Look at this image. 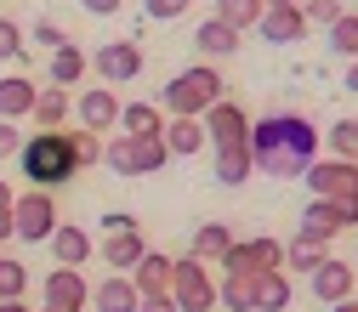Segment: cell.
Masks as SVG:
<instances>
[{
	"instance_id": "obj_1",
	"label": "cell",
	"mask_w": 358,
	"mask_h": 312,
	"mask_svg": "<svg viewBox=\"0 0 358 312\" xmlns=\"http://www.w3.org/2000/svg\"><path fill=\"white\" fill-rule=\"evenodd\" d=\"M319 125L307 114H267L250 119V159L262 176H285V182H301V170L319 159Z\"/></svg>"
},
{
	"instance_id": "obj_2",
	"label": "cell",
	"mask_w": 358,
	"mask_h": 312,
	"mask_svg": "<svg viewBox=\"0 0 358 312\" xmlns=\"http://www.w3.org/2000/svg\"><path fill=\"white\" fill-rule=\"evenodd\" d=\"M17 170L29 176L40 193H52V188L74 182V176H80V159H74L69 131H34V137H23V148H17Z\"/></svg>"
},
{
	"instance_id": "obj_3",
	"label": "cell",
	"mask_w": 358,
	"mask_h": 312,
	"mask_svg": "<svg viewBox=\"0 0 358 312\" xmlns=\"http://www.w3.org/2000/svg\"><path fill=\"white\" fill-rule=\"evenodd\" d=\"M222 97H228V80H222L210 63H194V68H182V74L165 85L159 114H171V119H199V114L216 108Z\"/></svg>"
},
{
	"instance_id": "obj_4",
	"label": "cell",
	"mask_w": 358,
	"mask_h": 312,
	"mask_svg": "<svg viewBox=\"0 0 358 312\" xmlns=\"http://www.w3.org/2000/svg\"><path fill=\"white\" fill-rule=\"evenodd\" d=\"M171 306L176 312H210L216 306V278L205 261H194V255L171 261Z\"/></svg>"
},
{
	"instance_id": "obj_5",
	"label": "cell",
	"mask_w": 358,
	"mask_h": 312,
	"mask_svg": "<svg viewBox=\"0 0 358 312\" xmlns=\"http://www.w3.org/2000/svg\"><path fill=\"white\" fill-rule=\"evenodd\" d=\"M347 228H358V199H313V205L301 210L296 239H307V244H330V239L347 233Z\"/></svg>"
},
{
	"instance_id": "obj_6",
	"label": "cell",
	"mask_w": 358,
	"mask_h": 312,
	"mask_svg": "<svg viewBox=\"0 0 358 312\" xmlns=\"http://www.w3.org/2000/svg\"><path fill=\"white\" fill-rule=\"evenodd\" d=\"M12 221H17V239L23 244H46L57 233V199L40 193V188H29V193L12 199Z\"/></svg>"
},
{
	"instance_id": "obj_7",
	"label": "cell",
	"mask_w": 358,
	"mask_h": 312,
	"mask_svg": "<svg viewBox=\"0 0 358 312\" xmlns=\"http://www.w3.org/2000/svg\"><path fill=\"white\" fill-rule=\"evenodd\" d=\"M85 63H92V74L114 91V85H131V80L143 74V46H137V40H103Z\"/></svg>"
},
{
	"instance_id": "obj_8",
	"label": "cell",
	"mask_w": 358,
	"mask_h": 312,
	"mask_svg": "<svg viewBox=\"0 0 358 312\" xmlns=\"http://www.w3.org/2000/svg\"><path fill=\"white\" fill-rule=\"evenodd\" d=\"M222 273H285V239H234V250L222 255Z\"/></svg>"
},
{
	"instance_id": "obj_9",
	"label": "cell",
	"mask_w": 358,
	"mask_h": 312,
	"mask_svg": "<svg viewBox=\"0 0 358 312\" xmlns=\"http://www.w3.org/2000/svg\"><path fill=\"white\" fill-rule=\"evenodd\" d=\"M301 182L313 188V199H358V165L352 159H313L301 170Z\"/></svg>"
},
{
	"instance_id": "obj_10",
	"label": "cell",
	"mask_w": 358,
	"mask_h": 312,
	"mask_svg": "<svg viewBox=\"0 0 358 312\" xmlns=\"http://www.w3.org/2000/svg\"><path fill=\"white\" fill-rule=\"evenodd\" d=\"M199 125H205V142H210V148L250 142V114H245L239 103H228V97H222L216 108H205V114H199Z\"/></svg>"
},
{
	"instance_id": "obj_11",
	"label": "cell",
	"mask_w": 358,
	"mask_h": 312,
	"mask_svg": "<svg viewBox=\"0 0 358 312\" xmlns=\"http://www.w3.org/2000/svg\"><path fill=\"white\" fill-rule=\"evenodd\" d=\"M74 114H80V131L108 137V131L120 125V97L108 91V85H85V91L74 97Z\"/></svg>"
},
{
	"instance_id": "obj_12",
	"label": "cell",
	"mask_w": 358,
	"mask_h": 312,
	"mask_svg": "<svg viewBox=\"0 0 358 312\" xmlns=\"http://www.w3.org/2000/svg\"><path fill=\"white\" fill-rule=\"evenodd\" d=\"M313 284V295H319L324 306H341V301H352L358 295V267L352 261H336V255H324V267L307 278Z\"/></svg>"
},
{
	"instance_id": "obj_13",
	"label": "cell",
	"mask_w": 358,
	"mask_h": 312,
	"mask_svg": "<svg viewBox=\"0 0 358 312\" xmlns=\"http://www.w3.org/2000/svg\"><path fill=\"white\" fill-rule=\"evenodd\" d=\"M85 301H92V284H85L80 267H52V273H46V306H57V312H85Z\"/></svg>"
},
{
	"instance_id": "obj_14",
	"label": "cell",
	"mask_w": 358,
	"mask_h": 312,
	"mask_svg": "<svg viewBox=\"0 0 358 312\" xmlns=\"http://www.w3.org/2000/svg\"><path fill=\"white\" fill-rule=\"evenodd\" d=\"M256 34L267 40V46H296V40H307V23H301L296 6H267L262 23H256Z\"/></svg>"
},
{
	"instance_id": "obj_15",
	"label": "cell",
	"mask_w": 358,
	"mask_h": 312,
	"mask_svg": "<svg viewBox=\"0 0 358 312\" xmlns=\"http://www.w3.org/2000/svg\"><path fill=\"white\" fill-rule=\"evenodd\" d=\"M171 261L176 255H165V250H148L137 267H131V290H137V295H171Z\"/></svg>"
},
{
	"instance_id": "obj_16",
	"label": "cell",
	"mask_w": 358,
	"mask_h": 312,
	"mask_svg": "<svg viewBox=\"0 0 358 312\" xmlns=\"http://www.w3.org/2000/svg\"><path fill=\"white\" fill-rule=\"evenodd\" d=\"M296 290H290V273H256L250 278V312H290Z\"/></svg>"
},
{
	"instance_id": "obj_17",
	"label": "cell",
	"mask_w": 358,
	"mask_h": 312,
	"mask_svg": "<svg viewBox=\"0 0 358 312\" xmlns=\"http://www.w3.org/2000/svg\"><path fill=\"white\" fill-rule=\"evenodd\" d=\"M34 97H40V85L29 74H6V80H0V119H6V125L29 119L34 114Z\"/></svg>"
},
{
	"instance_id": "obj_18",
	"label": "cell",
	"mask_w": 358,
	"mask_h": 312,
	"mask_svg": "<svg viewBox=\"0 0 358 312\" xmlns=\"http://www.w3.org/2000/svg\"><path fill=\"white\" fill-rule=\"evenodd\" d=\"M228 250H234V228H228V221H199V228H194V244H188L194 261L222 267V255H228Z\"/></svg>"
},
{
	"instance_id": "obj_19",
	"label": "cell",
	"mask_w": 358,
	"mask_h": 312,
	"mask_svg": "<svg viewBox=\"0 0 358 312\" xmlns=\"http://www.w3.org/2000/svg\"><path fill=\"white\" fill-rule=\"evenodd\" d=\"M210 159H216V182H222V188H245L250 176H256L250 142H234V148H210Z\"/></svg>"
},
{
	"instance_id": "obj_20",
	"label": "cell",
	"mask_w": 358,
	"mask_h": 312,
	"mask_svg": "<svg viewBox=\"0 0 358 312\" xmlns=\"http://www.w3.org/2000/svg\"><path fill=\"white\" fill-rule=\"evenodd\" d=\"M46 244H52L57 267H85V261H92V233L74 228V221H57V233H52Z\"/></svg>"
},
{
	"instance_id": "obj_21",
	"label": "cell",
	"mask_w": 358,
	"mask_h": 312,
	"mask_svg": "<svg viewBox=\"0 0 358 312\" xmlns=\"http://www.w3.org/2000/svg\"><path fill=\"white\" fill-rule=\"evenodd\" d=\"M69 114H74V97L69 91H57V85H40V97H34V131H63L69 125Z\"/></svg>"
},
{
	"instance_id": "obj_22",
	"label": "cell",
	"mask_w": 358,
	"mask_h": 312,
	"mask_svg": "<svg viewBox=\"0 0 358 312\" xmlns=\"http://www.w3.org/2000/svg\"><path fill=\"white\" fill-rule=\"evenodd\" d=\"M137 301H143V295L131 290L125 273H108V278L92 290V306H97V312H137Z\"/></svg>"
},
{
	"instance_id": "obj_23",
	"label": "cell",
	"mask_w": 358,
	"mask_h": 312,
	"mask_svg": "<svg viewBox=\"0 0 358 312\" xmlns=\"http://www.w3.org/2000/svg\"><path fill=\"white\" fill-rule=\"evenodd\" d=\"M143 255H148V239H143V233H108V239H103V261L114 267V273H131Z\"/></svg>"
},
{
	"instance_id": "obj_24",
	"label": "cell",
	"mask_w": 358,
	"mask_h": 312,
	"mask_svg": "<svg viewBox=\"0 0 358 312\" xmlns=\"http://www.w3.org/2000/svg\"><path fill=\"white\" fill-rule=\"evenodd\" d=\"M165 165H171V148L159 131L154 137H131V176H159Z\"/></svg>"
},
{
	"instance_id": "obj_25",
	"label": "cell",
	"mask_w": 358,
	"mask_h": 312,
	"mask_svg": "<svg viewBox=\"0 0 358 312\" xmlns=\"http://www.w3.org/2000/svg\"><path fill=\"white\" fill-rule=\"evenodd\" d=\"M194 46H199V57H234L245 46V34H234L228 23H216V17H205L199 34H194Z\"/></svg>"
},
{
	"instance_id": "obj_26",
	"label": "cell",
	"mask_w": 358,
	"mask_h": 312,
	"mask_svg": "<svg viewBox=\"0 0 358 312\" xmlns=\"http://www.w3.org/2000/svg\"><path fill=\"white\" fill-rule=\"evenodd\" d=\"M165 148H171V159H188V154H199V148H210L205 142V125L199 119H165Z\"/></svg>"
},
{
	"instance_id": "obj_27",
	"label": "cell",
	"mask_w": 358,
	"mask_h": 312,
	"mask_svg": "<svg viewBox=\"0 0 358 312\" xmlns=\"http://www.w3.org/2000/svg\"><path fill=\"white\" fill-rule=\"evenodd\" d=\"M85 74H92V63H85V52L74 46V40H63V46L52 52V85H57V91H69V85H80Z\"/></svg>"
},
{
	"instance_id": "obj_28",
	"label": "cell",
	"mask_w": 358,
	"mask_h": 312,
	"mask_svg": "<svg viewBox=\"0 0 358 312\" xmlns=\"http://www.w3.org/2000/svg\"><path fill=\"white\" fill-rule=\"evenodd\" d=\"M165 131V114L154 103H120V137H154Z\"/></svg>"
},
{
	"instance_id": "obj_29",
	"label": "cell",
	"mask_w": 358,
	"mask_h": 312,
	"mask_svg": "<svg viewBox=\"0 0 358 312\" xmlns=\"http://www.w3.org/2000/svg\"><path fill=\"white\" fill-rule=\"evenodd\" d=\"M262 12H267L262 0H216V12H210V17H216V23H228L234 34H245V29L262 23Z\"/></svg>"
},
{
	"instance_id": "obj_30",
	"label": "cell",
	"mask_w": 358,
	"mask_h": 312,
	"mask_svg": "<svg viewBox=\"0 0 358 312\" xmlns=\"http://www.w3.org/2000/svg\"><path fill=\"white\" fill-rule=\"evenodd\" d=\"M319 267H324V244H307V239H290L285 244V273H319Z\"/></svg>"
},
{
	"instance_id": "obj_31",
	"label": "cell",
	"mask_w": 358,
	"mask_h": 312,
	"mask_svg": "<svg viewBox=\"0 0 358 312\" xmlns=\"http://www.w3.org/2000/svg\"><path fill=\"white\" fill-rule=\"evenodd\" d=\"M319 137L330 142V159H352L358 165V119H336L330 131H319Z\"/></svg>"
},
{
	"instance_id": "obj_32",
	"label": "cell",
	"mask_w": 358,
	"mask_h": 312,
	"mask_svg": "<svg viewBox=\"0 0 358 312\" xmlns=\"http://www.w3.org/2000/svg\"><path fill=\"white\" fill-rule=\"evenodd\" d=\"M250 278H256V273H250ZM250 278H245V273H222L216 301L228 306V312H250Z\"/></svg>"
},
{
	"instance_id": "obj_33",
	"label": "cell",
	"mask_w": 358,
	"mask_h": 312,
	"mask_svg": "<svg viewBox=\"0 0 358 312\" xmlns=\"http://www.w3.org/2000/svg\"><path fill=\"white\" fill-rule=\"evenodd\" d=\"M330 46H336V57L358 63V12H341V17L330 23Z\"/></svg>"
},
{
	"instance_id": "obj_34",
	"label": "cell",
	"mask_w": 358,
	"mask_h": 312,
	"mask_svg": "<svg viewBox=\"0 0 358 312\" xmlns=\"http://www.w3.org/2000/svg\"><path fill=\"white\" fill-rule=\"evenodd\" d=\"M296 12H301V23H307V29H330L347 6H341V0H296Z\"/></svg>"
},
{
	"instance_id": "obj_35",
	"label": "cell",
	"mask_w": 358,
	"mask_h": 312,
	"mask_svg": "<svg viewBox=\"0 0 358 312\" xmlns=\"http://www.w3.org/2000/svg\"><path fill=\"white\" fill-rule=\"evenodd\" d=\"M23 290H29V267L0 255V301H23Z\"/></svg>"
},
{
	"instance_id": "obj_36",
	"label": "cell",
	"mask_w": 358,
	"mask_h": 312,
	"mask_svg": "<svg viewBox=\"0 0 358 312\" xmlns=\"http://www.w3.org/2000/svg\"><path fill=\"white\" fill-rule=\"evenodd\" d=\"M69 142H74V159H80V170L103 165V137H92V131H69Z\"/></svg>"
},
{
	"instance_id": "obj_37",
	"label": "cell",
	"mask_w": 358,
	"mask_h": 312,
	"mask_svg": "<svg viewBox=\"0 0 358 312\" xmlns=\"http://www.w3.org/2000/svg\"><path fill=\"white\" fill-rule=\"evenodd\" d=\"M23 46H29V34L12 23V17H0V63H12V57H23Z\"/></svg>"
},
{
	"instance_id": "obj_38",
	"label": "cell",
	"mask_w": 358,
	"mask_h": 312,
	"mask_svg": "<svg viewBox=\"0 0 358 312\" xmlns=\"http://www.w3.org/2000/svg\"><path fill=\"white\" fill-rule=\"evenodd\" d=\"M188 6H194V0H143V17L148 23H176Z\"/></svg>"
},
{
	"instance_id": "obj_39",
	"label": "cell",
	"mask_w": 358,
	"mask_h": 312,
	"mask_svg": "<svg viewBox=\"0 0 358 312\" xmlns=\"http://www.w3.org/2000/svg\"><path fill=\"white\" fill-rule=\"evenodd\" d=\"M29 40H34V46H46V52H57V46H63V40H69V34H63V29L52 23V17H40V23L29 29Z\"/></svg>"
},
{
	"instance_id": "obj_40",
	"label": "cell",
	"mask_w": 358,
	"mask_h": 312,
	"mask_svg": "<svg viewBox=\"0 0 358 312\" xmlns=\"http://www.w3.org/2000/svg\"><path fill=\"white\" fill-rule=\"evenodd\" d=\"M108 233H137V216H131V210H108L103 216V239Z\"/></svg>"
},
{
	"instance_id": "obj_41",
	"label": "cell",
	"mask_w": 358,
	"mask_h": 312,
	"mask_svg": "<svg viewBox=\"0 0 358 312\" xmlns=\"http://www.w3.org/2000/svg\"><path fill=\"white\" fill-rule=\"evenodd\" d=\"M17 148H23V131H17V125H6V119H0V159H12Z\"/></svg>"
},
{
	"instance_id": "obj_42",
	"label": "cell",
	"mask_w": 358,
	"mask_h": 312,
	"mask_svg": "<svg viewBox=\"0 0 358 312\" xmlns=\"http://www.w3.org/2000/svg\"><path fill=\"white\" fill-rule=\"evenodd\" d=\"M125 0H80V12H92V17H120Z\"/></svg>"
},
{
	"instance_id": "obj_43",
	"label": "cell",
	"mask_w": 358,
	"mask_h": 312,
	"mask_svg": "<svg viewBox=\"0 0 358 312\" xmlns=\"http://www.w3.org/2000/svg\"><path fill=\"white\" fill-rule=\"evenodd\" d=\"M137 312H176V306H171V295H143Z\"/></svg>"
},
{
	"instance_id": "obj_44",
	"label": "cell",
	"mask_w": 358,
	"mask_h": 312,
	"mask_svg": "<svg viewBox=\"0 0 358 312\" xmlns=\"http://www.w3.org/2000/svg\"><path fill=\"white\" fill-rule=\"evenodd\" d=\"M6 239H17V221H12V205L0 210V244H6Z\"/></svg>"
},
{
	"instance_id": "obj_45",
	"label": "cell",
	"mask_w": 358,
	"mask_h": 312,
	"mask_svg": "<svg viewBox=\"0 0 358 312\" xmlns=\"http://www.w3.org/2000/svg\"><path fill=\"white\" fill-rule=\"evenodd\" d=\"M12 199H17V193H12V182H6V176H0V210H6Z\"/></svg>"
},
{
	"instance_id": "obj_46",
	"label": "cell",
	"mask_w": 358,
	"mask_h": 312,
	"mask_svg": "<svg viewBox=\"0 0 358 312\" xmlns=\"http://www.w3.org/2000/svg\"><path fill=\"white\" fill-rule=\"evenodd\" d=\"M341 85H347V91H358V63H347V80H341Z\"/></svg>"
},
{
	"instance_id": "obj_47",
	"label": "cell",
	"mask_w": 358,
	"mask_h": 312,
	"mask_svg": "<svg viewBox=\"0 0 358 312\" xmlns=\"http://www.w3.org/2000/svg\"><path fill=\"white\" fill-rule=\"evenodd\" d=\"M0 312H29V306L23 301H0Z\"/></svg>"
},
{
	"instance_id": "obj_48",
	"label": "cell",
	"mask_w": 358,
	"mask_h": 312,
	"mask_svg": "<svg viewBox=\"0 0 358 312\" xmlns=\"http://www.w3.org/2000/svg\"><path fill=\"white\" fill-rule=\"evenodd\" d=\"M330 312H358V301H341V306H330Z\"/></svg>"
},
{
	"instance_id": "obj_49",
	"label": "cell",
	"mask_w": 358,
	"mask_h": 312,
	"mask_svg": "<svg viewBox=\"0 0 358 312\" xmlns=\"http://www.w3.org/2000/svg\"><path fill=\"white\" fill-rule=\"evenodd\" d=\"M262 6H296V0H262Z\"/></svg>"
},
{
	"instance_id": "obj_50",
	"label": "cell",
	"mask_w": 358,
	"mask_h": 312,
	"mask_svg": "<svg viewBox=\"0 0 358 312\" xmlns=\"http://www.w3.org/2000/svg\"><path fill=\"white\" fill-rule=\"evenodd\" d=\"M40 312H57V306H40Z\"/></svg>"
},
{
	"instance_id": "obj_51",
	"label": "cell",
	"mask_w": 358,
	"mask_h": 312,
	"mask_svg": "<svg viewBox=\"0 0 358 312\" xmlns=\"http://www.w3.org/2000/svg\"><path fill=\"white\" fill-rule=\"evenodd\" d=\"M341 6H352V0H341Z\"/></svg>"
},
{
	"instance_id": "obj_52",
	"label": "cell",
	"mask_w": 358,
	"mask_h": 312,
	"mask_svg": "<svg viewBox=\"0 0 358 312\" xmlns=\"http://www.w3.org/2000/svg\"><path fill=\"white\" fill-rule=\"evenodd\" d=\"M352 267H358V255H352Z\"/></svg>"
},
{
	"instance_id": "obj_53",
	"label": "cell",
	"mask_w": 358,
	"mask_h": 312,
	"mask_svg": "<svg viewBox=\"0 0 358 312\" xmlns=\"http://www.w3.org/2000/svg\"><path fill=\"white\" fill-rule=\"evenodd\" d=\"M352 301H358V295H352Z\"/></svg>"
}]
</instances>
